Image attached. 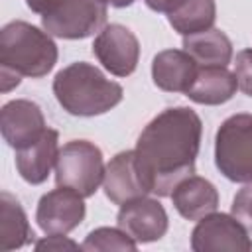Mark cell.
<instances>
[{
	"instance_id": "obj_1",
	"label": "cell",
	"mask_w": 252,
	"mask_h": 252,
	"mask_svg": "<svg viewBox=\"0 0 252 252\" xmlns=\"http://www.w3.org/2000/svg\"><path fill=\"white\" fill-rule=\"evenodd\" d=\"M203 124L189 106L161 110L138 136L136 163L150 193L169 197L175 185L195 173Z\"/></svg>"
},
{
	"instance_id": "obj_2",
	"label": "cell",
	"mask_w": 252,
	"mask_h": 252,
	"mask_svg": "<svg viewBox=\"0 0 252 252\" xmlns=\"http://www.w3.org/2000/svg\"><path fill=\"white\" fill-rule=\"evenodd\" d=\"M57 63V45L47 32L14 20L0 32V87L2 93L20 85L22 77L39 79Z\"/></svg>"
},
{
	"instance_id": "obj_3",
	"label": "cell",
	"mask_w": 252,
	"mask_h": 252,
	"mask_svg": "<svg viewBox=\"0 0 252 252\" xmlns=\"http://www.w3.org/2000/svg\"><path fill=\"white\" fill-rule=\"evenodd\" d=\"M57 102L73 116H98L120 104L124 91L87 61L63 67L53 79Z\"/></svg>"
},
{
	"instance_id": "obj_4",
	"label": "cell",
	"mask_w": 252,
	"mask_h": 252,
	"mask_svg": "<svg viewBox=\"0 0 252 252\" xmlns=\"http://www.w3.org/2000/svg\"><path fill=\"white\" fill-rule=\"evenodd\" d=\"M215 163L226 179L252 183V114H232L219 126Z\"/></svg>"
},
{
	"instance_id": "obj_5",
	"label": "cell",
	"mask_w": 252,
	"mask_h": 252,
	"mask_svg": "<svg viewBox=\"0 0 252 252\" xmlns=\"http://www.w3.org/2000/svg\"><path fill=\"white\" fill-rule=\"evenodd\" d=\"M104 179L102 152L89 140L67 142L55 161V181L61 187H69L83 197L96 193Z\"/></svg>"
},
{
	"instance_id": "obj_6",
	"label": "cell",
	"mask_w": 252,
	"mask_h": 252,
	"mask_svg": "<svg viewBox=\"0 0 252 252\" xmlns=\"http://www.w3.org/2000/svg\"><path fill=\"white\" fill-rule=\"evenodd\" d=\"M106 6L102 0H61L49 14L41 16V26L49 35L83 39L104 28Z\"/></svg>"
},
{
	"instance_id": "obj_7",
	"label": "cell",
	"mask_w": 252,
	"mask_h": 252,
	"mask_svg": "<svg viewBox=\"0 0 252 252\" xmlns=\"http://www.w3.org/2000/svg\"><path fill=\"white\" fill-rule=\"evenodd\" d=\"M191 248L195 252H250L252 238L232 215L211 213L193 228Z\"/></svg>"
},
{
	"instance_id": "obj_8",
	"label": "cell",
	"mask_w": 252,
	"mask_h": 252,
	"mask_svg": "<svg viewBox=\"0 0 252 252\" xmlns=\"http://www.w3.org/2000/svg\"><path fill=\"white\" fill-rule=\"evenodd\" d=\"M93 53L108 73L116 77H128L138 67L140 41L126 26L110 24L104 26L94 37Z\"/></svg>"
},
{
	"instance_id": "obj_9",
	"label": "cell",
	"mask_w": 252,
	"mask_h": 252,
	"mask_svg": "<svg viewBox=\"0 0 252 252\" xmlns=\"http://www.w3.org/2000/svg\"><path fill=\"white\" fill-rule=\"evenodd\" d=\"M83 195L69 187H57L45 193L35 211V220L45 234H67L75 230L87 213Z\"/></svg>"
},
{
	"instance_id": "obj_10",
	"label": "cell",
	"mask_w": 252,
	"mask_h": 252,
	"mask_svg": "<svg viewBox=\"0 0 252 252\" xmlns=\"http://www.w3.org/2000/svg\"><path fill=\"white\" fill-rule=\"evenodd\" d=\"M118 226L138 244L156 242L167 232V213L158 199L138 197L120 205L116 215Z\"/></svg>"
},
{
	"instance_id": "obj_11",
	"label": "cell",
	"mask_w": 252,
	"mask_h": 252,
	"mask_svg": "<svg viewBox=\"0 0 252 252\" xmlns=\"http://www.w3.org/2000/svg\"><path fill=\"white\" fill-rule=\"evenodd\" d=\"M47 130L41 108L28 100L16 98L2 106L0 110V132L8 146L22 150L37 142Z\"/></svg>"
},
{
	"instance_id": "obj_12",
	"label": "cell",
	"mask_w": 252,
	"mask_h": 252,
	"mask_svg": "<svg viewBox=\"0 0 252 252\" xmlns=\"http://www.w3.org/2000/svg\"><path fill=\"white\" fill-rule=\"evenodd\" d=\"M102 187H104V195L114 205H124L128 201L146 197L150 193L140 175L134 150L120 152L106 163Z\"/></svg>"
},
{
	"instance_id": "obj_13",
	"label": "cell",
	"mask_w": 252,
	"mask_h": 252,
	"mask_svg": "<svg viewBox=\"0 0 252 252\" xmlns=\"http://www.w3.org/2000/svg\"><path fill=\"white\" fill-rule=\"evenodd\" d=\"M171 203L175 211L187 220H199L219 207V191L217 187L199 175H189L181 179L171 191Z\"/></svg>"
},
{
	"instance_id": "obj_14",
	"label": "cell",
	"mask_w": 252,
	"mask_h": 252,
	"mask_svg": "<svg viewBox=\"0 0 252 252\" xmlns=\"http://www.w3.org/2000/svg\"><path fill=\"white\" fill-rule=\"evenodd\" d=\"M199 65L185 49H163L152 61V79L154 85L167 93H185Z\"/></svg>"
},
{
	"instance_id": "obj_15",
	"label": "cell",
	"mask_w": 252,
	"mask_h": 252,
	"mask_svg": "<svg viewBox=\"0 0 252 252\" xmlns=\"http://www.w3.org/2000/svg\"><path fill=\"white\" fill-rule=\"evenodd\" d=\"M57 142H59L57 130L47 128L37 142L22 150H16V167L24 181L32 185H39L47 179L51 167L57 161V154H59Z\"/></svg>"
},
{
	"instance_id": "obj_16",
	"label": "cell",
	"mask_w": 252,
	"mask_h": 252,
	"mask_svg": "<svg viewBox=\"0 0 252 252\" xmlns=\"http://www.w3.org/2000/svg\"><path fill=\"white\" fill-rule=\"evenodd\" d=\"M238 89L234 73L226 67H199L185 94L197 104H222L234 96Z\"/></svg>"
},
{
	"instance_id": "obj_17",
	"label": "cell",
	"mask_w": 252,
	"mask_h": 252,
	"mask_svg": "<svg viewBox=\"0 0 252 252\" xmlns=\"http://www.w3.org/2000/svg\"><path fill=\"white\" fill-rule=\"evenodd\" d=\"M183 49L199 67H226L232 59V43L220 30H205L183 35Z\"/></svg>"
},
{
	"instance_id": "obj_18",
	"label": "cell",
	"mask_w": 252,
	"mask_h": 252,
	"mask_svg": "<svg viewBox=\"0 0 252 252\" xmlns=\"http://www.w3.org/2000/svg\"><path fill=\"white\" fill-rule=\"evenodd\" d=\"M33 240V230L20 201L8 193H0V250H16Z\"/></svg>"
},
{
	"instance_id": "obj_19",
	"label": "cell",
	"mask_w": 252,
	"mask_h": 252,
	"mask_svg": "<svg viewBox=\"0 0 252 252\" xmlns=\"http://www.w3.org/2000/svg\"><path fill=\"white\" fill-rule=\"evenodd\" d=\"M217 20L215 0H185L179 8L167 14L169 26L181 35L211 30Z\"/></svg>"
},
{
	"instance_id": "obj_20",
	"label": "cell",
	"mask_w": 252,
	"mask_h": 252,
	"mask_svg": "<svg viewBox=\"0 0 252 252\" xmlns=\"http://www.w3.org/2000/svg\"><path fill=\"white\" fill-rule=\"evenodd\" d=\"M83 250H94V252H106V250H122V252H136L138 242L126 234L120 226L118 228H110V226H100L94 228L93 232H89V236L85 238V242L81 244Z\"/></svg>"
},
{
	"instance_id": "obj_21",
	"label": "cell",
	"mask_w": 252,
	"mask_h": 252,
	"mask_svg": "<svg viewBox=\"0 0 252 252\" xmlns=\"http://www.w3.org/2000/svg\"><path fill=\"white\" fill-rule=\"evenodd\" d=\"M232 217L240 220V224L252 236V183L242 187L232 199Z\"/></svg>"
},
{
	"instance_id": "obj_22",
	"label": "cell",
	"mask_w": 252,
	"mask_h": 252,
	"mask_svg": "<svg viewBox=\"0 0 252 252\" xmlns=\"http://www.w3.org/2000/svg\"><path fill=\"white\" fill-rule=\"evenodd\" d=\"M234 77L238 83V89L252 96V49H242L236 53L234 59Z\"/></svg>"
},
{
	"instance_id": "obj_23",
	"label": "cell",
	"mask_w": 252,
	"mask_h": 252,
	"mask_svg": "<svg viewBox=\"0 0 252 252\" xmlns=\"http://www.w3.org/2000/svg\"><path fill=\"white\" fill-rule=\"evenodd\" d=\"M77 242L67 238L65 234H47V238H41L35 242V250H47V252H65V250H79Z\"/></svg>"
},
{
	"instance_id": "obj_24",
	"label": "cell",
	"mask_w": 252,
	"mask_h": 252,
	"mask_svg": "<svg viewBox=\"0 0 252 252\" xmlns=\"http://www.w3.org/2000/svg\"><path fill=\"white\" fill-rule=\"evenodd\" d=\"M183 2H185V0H146V4H148L150 10H154V12H165V14L173 12V10L179 8Z\"/></svg>"
},
{
	"instance_id": "obj_25",
	"label": "cell",
	"mask_w": 252,
	"mask_h": 252,
	"mask_svg": "<svg viewBox=\"0 0 252 252\" xmlns=\"http://www.w3.org/2000/svg\"><path fill=\"white\" fill-rule=\"evenodd\" d=\"M59 2H61V0H26L28 8H30L32 12H35V14H41V16L49 14Z\"/></svg>"
},
{
	"instance_id": "obj_26",
	"label": "cell",
	"mask_w": 252,
	"mask_h": 252,
	"mask_svg": "<svg viewBox=\"0 0 252 252\" xmlns=\"http://www.w3.org/2000/svg\"><path fill=\"white\" fill-rule=\"evenodd\" d=\"M102 2H106V4H110L114 8H126V6L134 4V0H102Z\"/></svg>"
}]
</instances>
